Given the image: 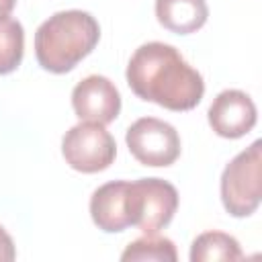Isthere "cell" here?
Returning <instances> with one entry per match:
<instances>
[{
  "label": "cell",
  "mask_w": 262,
  "mask_h": 262,
  "mask_svg": "<svg viewBox=\"0 0 262 262\" xmlns=\"http://www.w3.org/2000/svg\"><path fill=\"white\" fill-rule=\"evenodd\" d=\"M25 51V31L14 18L0 20V74H10L18 68Z\"/></svg>",
  "instance_id": "obj_13"
},
{
  "label": "cell",
  "mask_w": 262,
  "mask_h": 262,
  "mask_svg": "<svg viewBox=\"0 0 262 262\" xmlns=\"http://www.w3.org/2000/svg\"><path fill=\"white\" fill-rule=\"evenodd\" d=\"M178 209L176 188L162 178H139L127 182V215L129 223L143 233L164 229Z\"/></svg>",
  "instance_id": "obj_4"
},
{
  "label": "cell",
  "mask_w": 262,
  "mask_h": 262,
  "mask_svg": "<svg viewBox=\"0 0 262 262\" xmlns=\"http://www.w3.org/2000/svg\"><path fill=\"white\" fill-rule=\"evenodd\" d=\"M209 125L219 137L237 139L256 125V104L242 90H223L209 106Z\"/></svg>",
  "instance_id": "obj_8"
},
{
  "label": "cell",
  "mask_w": 262,
  "mask_h": 262,
  "mask_svg": "<svg viewBox=\"0 0 262 262\" xmlns=\"http://www.w3.org/2000/svg\"><path fill=\"white\" fill-rule=\"evenodd\" d=\"M14 4H16V0H0V20H4V18L10 16Z\"/></svg>",
  "instance_id": "obj_15"
},
{
  "label": "cell",
  "mask_w": 262,
  "mask_h": 262,
  "mask_svg": "<svg viewBox=\"0 0 262 262\" xmlns=\"http://www.w3.org/2000/svg\"><path fill=\"white\" fill-rule=\"evenodd\" d=\"M242 248L237 239L223 231H205L194 237L190 246V260L192 262H215V260H239Z\"/></svg>",
  "instance_id": "obj_11"
},
{
  "label": "cell",
  "mask_w": 262,
  "mask_h": 262,
  "mask_svg": "<svg viewBox=\"0 0 262 262\" xmlns=\"http://www.w3.org/2000/svg\"><path fill=\"white\" fill-rule=\"evenodd\" d=\"M61 154L70 168L94 174L106 170L117 156V143L113 135L98 123H78L61 139Z\"/></svg>",
  "instance_id": "obj_5"
},
{
  "label": "cell",
  "mask_w": 262,
  "mask_h": 262,
  "mask_svg": "<svg viewBox=\"0 0 262 262\" xmlns=\"http://www.w3.org/2000/svg\"><path fill=\"white\" fill-rule=\"evenodd\" d=\"M178 258L176 246L172 239L156 235V233H145L143 237L131 242L125 252L121 254V260L125 262H143V260H158V262H174Z\"/></svg>",
  "instance_id": "obj_12"
},
{
  "label": "cell",
  "mask_w": 262,
  "mask_h": 262,
  "mask_svg": "<svg viewBox=\"0 0 262 262\" xmlns=\"http://www.w3.org/2000/svg\"><path fill=\"white\" fill-rule=\"evenodd\" d=\"M72 106L80 121L108 125L121 113V94L104 76H88L76 84Z\"/></svg>",
  "instance_id": "obj_7"
},
{
  "label": "cell",
  "mask_w": 262,
  "mask_h": 262,
  "mask_svg": "<svg viewBox=\"0 0 262 262\" xmlns=\"http://www.w3.org/2000/svg\"><path fill=\"white\" fill-rule=\"evenodd\" d=\"M262 143L254 141L239 151L221 174V201L229 215H252L262 196Z\"/></svg>",
  "instance_id": "obj_3"
},
{
  "label": "cell",
  "mask_w": 262,
  "mask_h": 262,
  "mask_svg": "<svg viewBox=\"0 0 262 262\" xmlns=\"http://www.w3.org/2000/svg\"><path fill=\"white\" fill-rule=\"evenodd\" d=\"M127 84L141 98L168 111H190L203 94V76L190 68L176 47L151 41L141 45L127 63Z\"/></svg>",
  "instance_id": "obj_1"
},
{
  "label": "cell",
  "mask_w": 262,
  "mask_h": 262,
  "mask_svg": "<svg viewBox=\"0 0 262 262\" xmlns=\"http://www.w3.org/2000/svg\"><path fill=\"white\" fill-rule=\"evenodd\" d=\"M131 156L143 166H170L180 156V137L178 131L156 117L137 119L125 135Z\"/></svg>",
  "instance_id": "obj_6"
},
{
  "label": "cell",
  "mask_w": 262,
  "mask_h": 262,
  "mask_svg": "<svg viewBox=\"0 0 262 262\" xmlns=\"http://www.w3.org/2000/svg\"><path fill=\"white\" fill-rule=\"evenodd\" d=\"M100 27L84 10H61L49 16L35 33V55L43 70L70 72L98 43Z\"/></svg>",
  "instance_id": "obj_2"
},
{
  "label": "cell",
  "mask_w": 262,
  "mask_h": 262,
  "mask_svg": "<svg viewBox=\"0 0 262 262\" xmlns=\"http://www.w3.org/2000/svg\"><path fill=\"white\" fill-rule=\"evenodd\" d=\"M14 258H16L14 244H12L10 235L4 231V227H0V262H10Z\"/></svg>",
  "instance_id": "obj_14"
},
{
  "label": "cell",
  "mask_w": 262,
  "mask_h": 262,
  "mask_svg": "<svg viewBox=\"0 0 262 262\" xmlns=\"http://www.w3.org/2000/svg\"><path fill=\"white\" fill-rule=\"evenodd\" d=\"M90 217L94 225L106 233L127 229L131 225L127 215V182L113 180L98 186L90 199Z\"/></svg>",
  "instance_id": "obj_9"
},
{
  "label": "cell",
  "mask_w": 262,
  "mask_h": 262,
  "mask_svg": "<svg viewBox=\"0 0 262 262\" xmlns=\"http://www.w3.org/2000/svg\"><path fill=\"white\" fill-rule=\"evenodd\" d=\"M156 16L164 29L188 35L207 23L209 8L205 0H156Z\"/></svg>",
  "instance_id": "obj_10"
}]
</instances>
